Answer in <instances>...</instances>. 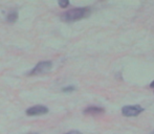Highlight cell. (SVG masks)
I'll use <instances>...</instances> for the list:
<instances>
[{
	"instance_id": "6da1fadb",
	"label": "cell",
	"mask_w": 154,
	"mask_h": 134,
	"mask_svg": "<svg viewBox=\"0 0 154 134\" xmlns=\"http://www.w3.org/2000/svg\"><path fill=\"white\" fill-rule=\"evenodd\" d=\"M89 14L90 10L88 8H75L63 13L61 19L65 22H72V21H78L86 18L87 16H89Z\"/></svg>"
},
{
	"instance_id": "7a4b0ae2",
	"label": "cell",
	"mask_w": 154,
	"mask_h": 134,
	"mask_svg": "<svg viewBox=\"0 0 154 134\" xmlns=\"http://www.w3.org/2000/svg\"><path fill=\"white\" fill-rule=\"evenodd\" d=\"M53 67V63L51 61H42L38 63L32 68V70L29 71V75H40L48 72Z\"/></svg>"
},
{
	"instance_id": "3957f363",
	"label": "cell",
	"mask_w": 154,
	"mask_h": 134,
	"mask_svg": "<svg viewBox=\"0 0 154 134\" xmlns=\"http://www.w3.org/2000/svg\"><path fill=\"white\" fill-rule=\"evenodd\" d=\"M143 111H144L143 107H140V106H138V105L125 106V107H123V109H122L123 115L128 116V117H129V116H136L140 113H142Z\"/></svg>"
},
{
	"instance_id": "277c9868",
	"label": "cell",
	"mask_w": 154,
	"mask_h": 134,
	"mask_svg": "<svg viewBox=\"0 0 154 134\" xmlns=\"http://www.w3.org/2000/svg\"><path fill=\"white\" fill-rule=\"evenodd\" d=\"M48 112V108L42 105H36L29 108L26 110V114L29 116H36V115H43Z\"/></svg>"
},
{
	"instance_id": "5b68a950",
	"label": "cell",
	"mask_w": 154,
	"mask_h": 134,
	"mask_svg": "<svg viewBox=\"0 0 154 134\" xmlns=\"http://www.w3.org/2000/svg\"><path fill=\"white\" fill-rule=\"evenodd\" d=\"M103 112H104V109L100 107H89L84 110V113L90 114V115H97V114H101V113H103Z\"/></svg>"
},
{
	"instance_id": "8992f818",
	"label": "cell",
	"mask_w": 154,
	"mask_h": 134,
	"mask_svg": "<svg viewBox=\"0 0 154 134\" xmlns=\"http://www.w3.org/2000/svg\"><path fill=\"white\" fill-rule=\"evenodd\" d=\"M18 20V13L17 12H11L8 14V16H6V21L10 23H14L16 22V21Z\"/></svg>"
},
{
	"instance_id": "52a82bcc",
	"label": "cell",
	"mask_w": 154,
	"mask_h": 134,
	"mask_svg": "<svg viewBox=\"0 0 154 134\" xmlns=\"http://www.w3.org/2000/svg\"><path fill=\"white\" fill-rule=\"evenodd\" d=\"M59 5L61 6V8H67V6L69 5V1L68 0H59Z\"/></svg>"
},
{
	"instance_id": "ba28073f",
	"label": "cell",
	"mask_w": 154,
	"mask_h": 134,
	"mask_svg": "<svg viewBox=\"0 0 154 134\" xmlns=\"http://www.w3.org/2000/svg\"><path fill=\"white\" fill-rule=\"evenodd\" d=\"M75 90V87L73 86H68V87L63 88V91L64 92H68V91H73Z\"/></svg>"
},
{
	"instance_id": "9c48e42d",
	"label": "cell",
	"mask_w": 154,
	"mask_h": 134,
	"mask_svg": "<svg viewBox=\"0 0 154 134\" xmlns=\"http://www.w3.org/2000/svg\"><path fill=\"white\" fill-rule=\"evenodd\" d=\"M65 134H81V132H79V131H69V132Z\"/></svg>"
},
{
	"instance_id": "30bf717a",
	"label": "cell",
	"mask_w": 154,
	"mask_h": 134,
	"mask_svg": "<svg viewBox=\"0 0 154 134\" xmlns=\"http://www.w3.org/2000/svg\"><path fill=\"white\" fill-rule=\"evenodd\" d=\"M150 87L154 88V81H153V82H151V84H150Z\"/></svg>"
},
{
	"instance_id": "8fae6325",
	"label": "cell",
	"mask_w": 154,
	"mask_h": 134,
	"mask_svg": "<svg viewBox=\"0 0 154 134\" xmlns=\"http://www.w3.org/2000/svg\"><path fill=\"white\" fill-rule=\"evenodd\" d=\"M27 134H37V133H27Z\"/></svg>"
}]
</instances>
